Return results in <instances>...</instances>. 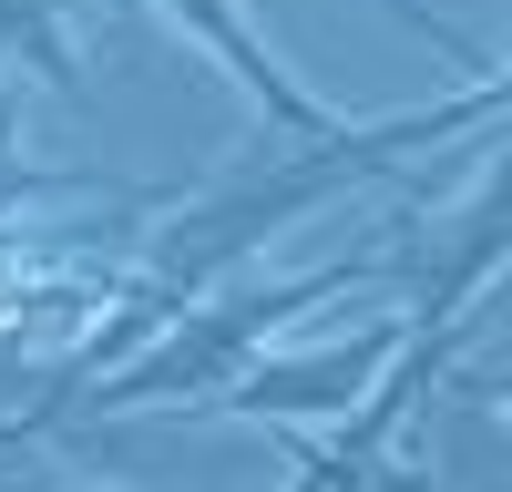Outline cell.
Here are the masks:
<instances>
[{"instance_id": "1", "label": "cell", "mask_w": 512, "mask_h": 492, "mask_svg": "<svg viewBox=\"0 0 512 492\" xmlns=\"http://www.w3.org/2000/svg\"><path fill=\"white\" fill-rule=\"evenodd\" d=\"M390 339L400 328H379V339H359V349H328V359H287V369H256V380L236 390V410H267V421H287V410H328V400H349L379 359H390Z\"/></svg>"}, {"instance_id": "2", "label": "cell", "mask_w": 512, "mask_h": 492, "mask_svg": "<svg viewBox=\"0 0 512 492\" xmlns=\"http://www.w3.org/2000/svg\"><path fill=\"white\" fill-rule=\"evenodd\" d=\"M164 11H175L185 31H205V41H216V52H226V62L246 72V93L267 103V113L287 123V134H318V144H328V113H318V103H308V93H297V82H287V72H277L267 52H256V41H246V21L226 11V0H164Z\"/></svg>"}, {"instance_id": "3", "label": "cell", "mask_w": 512, "mask_h": 492, "mask_svg": "<svg viewBox=\"0 0 512 492\" xmlns=\"http://www.w3.org/2000/svg\"><path fill=\"white\" fill-rule=\"evenodd\" d=\"M0 52H21L41 82H62V93H72V52H62L52 0H0Z\"/></svg>"}, {"instance_id": "4", "label": "cell", "mask_w": 512, "mask_h": 492, "mask_svg": "<svg viewBox=\"0 0 512 492\" xmlns=\"http://www.w3.org/2000/svg\"><path fill=\"white\" fill-rule=\"evenodd\" d=\"M21 195V154H11V113H0V205Z\"/></svg>"}]
</instances>
